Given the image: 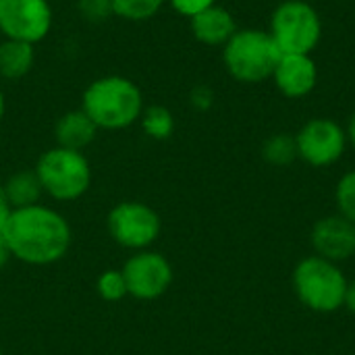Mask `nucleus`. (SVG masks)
Masks as SVG:
<instances>
[{
	"label": "nucleus",
	"mask_w": 355,
	"mask_h": 355,
	"mask_svg": "<svg viewBox=\"0 0 355 355\" xmlns=\"http://www.w3.org/2000/svg\"><path fill=\"white\" fill-rule=\"evenodd\" d=\"M2 233L12 258L29 266H48L62 260L73 241L69 220L42 204L12 210Z\"/></svg>",
	"instance_id": "nucleus-1"
},
{
	"label": "nucleus",
	"mask_w": 355,
	"mask_h": 355,
	"mask_svg": "<svg viewBox=\"0 0 355 355\" xmlns=\"http://www.w3.org/2000/svg\"><path fill=\"white\" fill-rule=\"evenodd\" d=\"M139 85L123 75L94 79L81 96V110L102 131H123L139 121L144 112Z\"/></svg>",
	"instance_id": "nucleus-2"
},
{
	"label": "nucleus",
	"mask_w": 355,
	"mask_h": 355,
	"mask_svg": "<svg viewBox=\"0 0 355 355\" xmlns=\"http://www.w3.org/2000/svg\"><path fill=\"white\" fill-rule=\"evenodd\" d=\"M291 283L302 306L316 314H333L343 308L349 279L341 264L312 254L295 264Z\"/></svg>",
	"instance_id": "nucleus-3"
},
{
	"label": "nucleus",
	"mask_w": 355,
	"mask_h": 355,
	"mask_svg": "<svg viewBox=\"0 0 355 355\" xmlns=\"http://www.w3.org/2000/svg\"><path fill=\"white\" fill-rule=\"evenodd\" d=\"M281 58V50L264 29H237L223 46V62L227 73L239 83H260L272 77Z\"/></svg>",
	"instance_id": "nucleus-4"
},
{
	"label": "nucleus",
	"mask_w": 355,
	"mask_h": 355,
	"mask_svg": "<svg viewBox=\"0 0 355 355\" xmlns=\"http://www.w3.org/2000/svg\"><path fill=\"white\" fill-rule=\"evenodd\" d=\"M35 175L42 191L56 202H75L92 185V166L83 152L54 146L35 162Z\"/></svg>",
	"instance_id": "nucleus-5"
},
{
	"label": "nucleus",
	"mask_w": 355,
	"mask_h": 355,
	"mask_svg": "<svg viewBox=\"0 0 355 355\" xmlns=\"http://www.w3.org/2000/svg\"><path fill=\"white\" fill-rule=\"evenodd\" d=\"M281 54H312L322 37V19L306 0H285L270 17L268 27Z\"/></svg>",
	"instance_id": "nucleus-6"
},
{
	"label": "nucleus",
	"mask_w": 355,
	"mask_h": 355,
	"mask_svg": "<svg viewBox=\"0 0 355 355\" xmlns=\"http://www.w3.org/2000/svg\"><path fill=\"white\" fill-rule=\"evenodd\" d=\"M106 229L114 243L125 250H150L162 231L158 212L144 202H121L106 216Z\"/></svg>",
	"instance_id": "nucleus-7"
},
{
	"label": "nucleus",
	"mask_w": 355,
	"mask_h": 355,
	"mask_svg": "<svg viewBox=\"0 0 355 355\" xmlns=\"http://www.w3.org/2000/svg\"><path fill=\"white\" fill-rule=\"evenodd\" d=\"M54 25L50 0H0V35L25 44H40Z\"/></svg>",
	"instance_id": "nucleus-8"
},
{
	"label": "nucleus",
	"mask_w": 355,
	"mask_h": 355,
	"mask_svg": "<svg viewBox=\"0 0 355 355\" xmlns=\"http://www.w3.org/2000/svg\"><path fill=\"white\" fill-rule=\"evenodd\" d=\"M297 158L314 168H327L339 162L347 150V133L333 119H312L295 135Z\"/></svg>",
	"instance_id": "nucleus-9"
},
{
	"label": "nucleus",
	"mask_w": 355,
	"mask_h": 355,
	"mask_svg": "<svg viewBox=\"0 0 355 355\" xmlns=\"http://www.w3.org/2000/svg\"><path fill=\"white\" fill-rule=\"evenodd\" d=\"M121 270L127 283V295L141 302L162 297L171 289L175 277L166 256L154 250L133 252V256L125 262Z\"/></svg>",
	"instance_id": "nucleus-10"
},
{
	"label": "nucleus",
	"mask_w": 355,
	"mask_h": 355,
	"mask_svg": "<svg viewBox=\"0 0 355 355\" xmlns=\"http://www.w3.org/2000/svg\"><path fill=\"white\" fill-rule=\"evenodd\" d=\"M310 243L316 256L331 262H347L355 256V225L341 214H329L314 223Z\"/></svg>",
	"instance_id": "nucleus-11"
},
{
	"label": "nucleus",
	"mask_w": 355,
	"mask_h": 355,
	"mask_svg": "<svg viewBox=\"0 0 355 355\" xmlns=\"http://www.w3.org/2000/svg\"><path fill=\"white\" fill-rule=\"evenodd\" d=\"M272 79L283 96L300 100L314 92L318 83V67L312 54H281Z\"/></svg>",
	"instance_id": "nucleus-12"
},
{
	"label": "nucleus",
	"mask_w": 355,
	"mask_h": 355,
	"mask_svg": "<svg viewBox=\"0 0 355 355\" xmlns=\"http://www.w3.org/2000/svg\"><path fill=\"white\" fill-rule=\"evenodd\" d=\"M189 27L193 37L204 44V46H225L233 33L237 31V23L231 15V10H227L225 6H210L204 12L196 15L193 19H189Z\"/></svg>",
	"instance_id": "nucleus-13"
},
{
	"label": "nucleus",
	"mask_w": 355,
	"mask_h": 355,
	"mask_svg": "<svg viewBox=\"0 0 355 355\" xmlns=\"http://www.w3.org/2000/svg\"><path fill=\"white\" fill-rule=\"evenodd\" d=\"M98 131L100 129L94 125V121L81 108H77V110L64 112L56 121V125H54V139H56V146H60V148L83 152L96 139Z\"/></svg>",
	"instance_id": "nucleus-14"
},
{
	"label": "nucleus",
	"mask_w": 355,
	"mask_h": 355,
	"mask_svg": "<svg viewBox=\"0 0 355 355\" xmlns=\"http://www.w3.org/2000/svg\"><path fill=\"white\" fill-rule=\"evenodd\" d=\"M33 62H35V46L2 37V42H0V79L19 81L33 69Z\"/></svg>",
	"instance_id": "nucleus-15"
},
{
	"label": "nucleus",
	"mask_w": 355,
	"mask_h": 355,
	"mask_svg": "<svg viewBox=\"0 0 355 355\" xmlns=\"http://www.w3.org/2000/svg\"><path fill=\"white\" fill-rule=\"evenodd\" d=\"M2 185H4V191H6V198H8V204L12 206V210L40 204V198L44 193L35 171H19V173L10 175L6 179V183H2Z\"/></svg>",
	"instance_id": "nucleus-16"
},
{
	"label": "nucleus",
	"mask_w": 355,
	"mask_h": 355,
	"mask_svg": "<svg viewBox=\"0 0 355 355\" xmlns=\"http://www.w3.org/2000/svg\"><path fill=\"white\" fill-rule=\"evenodd\" d=\"M139 125H141V131L156 139V141H162V139H168L175 131V116L173 112L166 108V106H160V104H154V106H146L141 116H139Z\"/></svg>",
	"instance_id": "nucleus-17"
},
{
	"label": "nucleus",
	"mask_w": 355,
	"mask_h": 355,
	"mask_svg": "<svg viewBox=\"0 0 355 355\" xmlns=\"http://www.w3.org/2000/svg\"><path fill=\"white\" fill-rule=\"evenodd\" d=\"M262 156L272 166H287L297 158L295 135L289 133H275L262 146Z\"/></svg>",
	"instance_id": "nucleus-18"
},
{
	"label": "nucleus",
	"mask_w": 355,
	"mask_h": 355,
	"mask_svg": "<svg viewBox=\"0 0 355 355\" xmlns=\"http://www.w3.org/2000/svg\"><path fill=\"white\" fill-rule=\"evenodd\" d=\"M110 2H112L114 17L123 21L139 23L156 17L166 0H110Z\"/></svg>",
	"instance_id": "nucleus-19"
},
{
	"label": "nucleus",
	"mask_w": 355,
	"mask_h": 355,
	"mask_svg": "<svg viewBox=\"0 0 355 355\" xmlns=\"http://www.w3.org/2000/svg\"><path fill=\"white\" fill-rule=\"evenodd\" d=\"M335 206H337V214L345 216L355 225V168L347 171L339 179L335 187Z\"/></svg>",
	"instance_id": "nucleus-20"
},
{
	"label": "nucleus",
	"mask_w": 355,
	"mask_h": 355,
	"mask_svg": "<svg viewBox=\"0 0 355 355\" xmlns=\"http://www.w3.org/2000/svg\"><path fill=\"white\" fill-rule=\"evenodd\" d=\"M96 291L104 302H121L127 295V283L123 270L108 268L96 281Z\"/></svg>",
	"instance_id": "nucleus-21"
},
{
	"label": "nucleus",
	"mask_w": 355,
	"mask_h": 355,
	"mask_svg": "<svg viewBox=\"0 0 355 355\" xmlns=\"http://www.w3.org/2000/svg\"><path fill=\"white\" fill-rule=\"evenodd\" d=\"M77 12L87 23H104L114 17L110 0H77Z\"/></svg>",
	"instance_id": "nucleus-22"
},
{
	"label": "nucleus",
	"mask_w": 355,
	"mask_h": 355,
	"mask_svg": "<svg viewBox=\"0 0 355 355\" xmlns=\"http://www.w3.org/2000/svg\"><path fill=\"white\" fill-rule=\"evenodd\" d=\"M168 4L177 15H181L185 19H193L196 15L204 12L206 8L214 6L216 0H168Z\"/></svg>",
	"instance_id": "nucleus-23"
},
{
	"label": "nucleus",
	"mask_w": 355,
	"mask_h": 355,
	"mask_svg": "<svg viewBox=\"0 0 355 355\" xmlns=\"http://www.w3.org/2000/svg\"><path fill=\"white\" fill-rule=\"evenodd\" d=\"M189 102L196 110H208L214 104V92L208 85H196L189 94Z\"/></svg>",
	"instance_id": "nucleus-24"
},
{
	"label": "nucleus",
	"mask_w": 355,
	"mask_h": 355,
	"mask_svg": "<svg viewBox=\"0 0 355 355\" xmlns=\"http://www.w3.org/2000/svg\"><path fill=\"white\" fill-rule=\"evenodd\" d=\"M12 212V206L8 204V198H6V191H4V185L0 183V231L4 229L8 216Z\"/></svg>",
	"instance_id": "nucleus-25"
},
{
	"label": "nucleus",
	"mask_w": 355,
	"mask_h": 355,
	"mask_svg": "<svg viewBox=\"0 0 355 355\" xmlns=\"http://www.w3.org/2000/svg\"><path fill=\"white\" fill-rule=\"evenodd\" d=\"M343 308L347 312H352L355 316V279H352L347 283V291H345V302H343Z\"/></svg>",
	"instance_id": "nucleus-26"
},
{
	"label": "nucleus",
	"mask_w": 355,
	"mask_h": 355,
	"mask_svg": "<svg viewBox=\"0 0 355 355\" xmlns=\"http://www.w3.org/2000/svg\"><path fill=\"white\" fill-rule=\"evenodd\" d=\"M12 258V254H10V248H8V243H6V237H4V233L0 231V268H4L6 264H8V260Z\"/></svg>",
	"instance_id": "nucleus-27"
},
{
	"label": "nucleus",
	"mask_w": 355,
	"mask_h": 355,
	"mask_svg": "<svg viewBox=\"0 0 355 355\" xmlns=\"http://www.w3.org/2000/svg\"><path fill=\"white\" fill-rule=\"evenodd\" d=\"M345 133H347V144L355 148V112L352 114V119H349V123L345 127Z\"/></svg>",
	"instance_id": "nucleus-28"
},
{
	"label": "nucleus",
	"mask_w": 355,
	"mask_h": 355,
	"mask_svg": "<svg viewBox=\"0 0 355 355\" xmlns=\"http://www.w3.org/2000/svg\"><path fill=\"white\" fill-rule=\"evenodd\" d=\"M4 110H6V98H4L2 87H0V123H2V119H4Z\"/></svg>",
	"instance_id": "nucleus-29"
},
{
	"label": "nucleus",
	"mask_w": 355,
	"mask_h": 355,
	"mask_svg": "<svg viewBox=\"0 0 355 355\" xmlns=\"http://www.w3.org/2000/svg\"><path fill=\"white\" fill-rule=\"evenodd\" d=\"M354 258H355V256H354Z\"/></svg>",
	"instance_id": "nucleus-30"
}]
</instances>
